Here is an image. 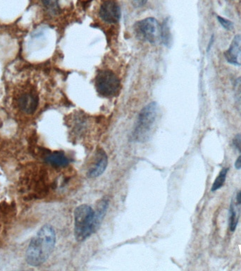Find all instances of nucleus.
I'll return each instance as SVG.
<instances>
[{"label": "nucleus", "instance_id": "1a4fd4ad", "mask_svg": "<svg viewBox=\"0 0 241 271\" xmlns=\"http://www.w3.org/2000/svg\"><path fill=\"white\" fill-rule=\"evenodd\" d=\"M39 103L38 95L33 93H24L18 99V108L26 114H33L36 111Z\"/></svg>", "mask_w": 241, "mask_h": 271}, {"label": "nucleus", "instance_id": "6e6552de", "mask_svg": "<svg viewBox=\"0 0 241 271\" xmlns=\"http://www.w3.org/2000/svg\"><path fill=\"white\" fill-rule=\"evenodd\" d=\"M228 63L236 66L241 65V35L234 37L232 44L224 53Z\"/></svg>", "mask_w": 241, "mask_h": 271}, {"label": "nucleus", "instance_id": "7ed1b4c3", "mask_svg": "<svg viewBox=\"0 0 241 271\" xmlns=\"http://www.w3.org/2000/svg\"><path fill=\"white\" fill-rule=\"evenodd\" d=\"M158 115L157 103L152 102L142 109L133 133V139L137 142L147 141L150 138Z\"/></svg>", "mask_w": 241, "mask_h": 271}, {"label": "nucleus", "instance_id": "aec40b11", "mask_svg": "<svg viewBox=\"0 0 241 271\" xmlns=\"http://www.w3.org/2000/svg\"><path fill=\"white\" fill-rule=\"evenodd\" d=\"M235 167L237 170H241V155L238 158L237 161H236Z\"/></svg>", "mask_w": 241, "mask_h": 271}, {"label": "nucleus", "instance_id": "ddd939ff", "mask_svg": "<svg viewBox=\"0 0 241 271\" xmlns=\"http://www.w3.org/2000/svg\"><path fill=\"white\" fill-rule=\"evenodd\" d=\"M43 6L51 14H57L59 11L58 0H41Z\"/></svg>", "mask_w": 241, "mask_h": 271}, {"label": "nucleus", "instance_id": "f257e3e1", "mask_svg": "<svg viewBox=\"0 0 241 271\" xmlns=\"http://www.w3.org/2000/svg\"><path fill=\"white\" fill-rule=\"evenodd\" d=\"M56 243V234L51 225H45L32 239L26 251V261L32 267L44 264L53 252Z\"/></svg>", "mask_w": 241, "mask_h": 271}, {"label": "nucleus", "instance_id": "2eb2a0df", "mask_svg": "<svg viewBox=\"0 0 241 271\" xmlns=\"http://www.w3.org/2000/svg\"><path fill=\"white\" fill-rule=\"evenodd\" d=\"M161 39L165 43V45H168L170 44L171 34L167 21H165L163 24L161 26Z\"/></svg>", "mask_w": 241, "mask_h": 271}, {"label": "nucleus", "instance_id": "423d86ee", "mask_svg": "<svg viewBox=\"0 0 241 271\" xmlns=\"http://www.w3.org/2000/svg\"><path fill=\"white\" fill-rule=\"evenodd\" d=\"M99 14L105 22L116 23L120 18V9L116 1L107 0L100 6Z\"/></svg>", "mask_w": 241, "mask_h": 271}, {"label": "nucleus", "instance_id": "f03ea898", "mask_svg": "<svg viewBox=\"0 0 241 271\" xmlns=\"http://www.w3.org/2000/svg\"><path fill=\"white\" fill-rule=\"evenodd\" d=\"M74 235L78 242H83L96 232L95 210L87 204L77 207L74 211Z\"/></svg>", "mask_w": 241, "mask_h": 271}, {"label": "nucleus", "instance_id": "a211bd4d", "mask_svg": "<svg viewBox=\"0 0 241 271\" xmlns=\"http://www.w3.org/2000/svg\"><path fill=\"white\" fill-rule=\"evenodd\" d=\"M234 146L241 153V135H236L233 140Z\"/></svg>", "mask_w": 241, "mask_h": 271}, {"label": "nucleus", "instance_id": "0eeeda50", "mask_svg": "<svg viewBox=\"0 0 241 271\" xmlns=\"http://www.w3.org/2000/svg\"><path fill=\"white\" fill-rule=\"evenodd\" d=\"M107 165H108V157L105 150H99L95 155V160L93 164L90 167L87 176L90 178H96L106 170Z\"/></svg>", "mask_w": 241, "mask_h": 271}, {"label": "nucleus", "instance_id": "412c9836", "mask_svg": "<svg viewBox=\"0 0 241 271\" xmlns=\"http://www.w3.org/2000/svg\"><path fill=\"white\" fill-rule=\"evenodd\" d=\"M237 202L239 204H241V191L237 196Z\"/></svg>", "mask_w": 241, "mask_h": 271}, {"label": "nucleus", "instance_id": "9d476101", "mask_svg": "<svg viewBox=\"0 0 241 271\" xmlns=\"http://www.w3.org/2000/svg\"><path fill=\"white\" fill-rule=\"evenodd\" d=\"M45 161L54 167H66L69 163V160L63 152H54L45 158Z\"/></svg>", "mask_w": 241, "mask_h": 271}, {"label": "nucleus", "instance_id": "f3484780", "mask_svg": "<svg viewBox=\"0 0 241 271\" xmlns=\"http://www.w3.org/2000/svg\"><path fill=\"white\" fill-rule=\"evenodd\" d=\"M217 19H218L219 23H220L225 29L231 31V30H232L233 28H234V23H233L232 21H229V20L227 19V18H224L222 17V16H217Z\"/></svg>", "mask_w": 241, "mask_h": 271}, {"label": "nucleus", "instance_id": "dca6fc26", "mask_svg": "<svg viewBox=\"0 0 241 271\" xmlns=\"http://www.w3.org/2000/svg\"><path fill=\"white\" fill-rule=\"evenodd\" d=\"M235 102L238 111L241 114V78H239L236 82Z\"/></svg>", "mask_w": 241, "mask_h": 271}, {"label": "nucleus", "instance_id": "9b49d317", "mask_svg": "<svg viewBox=\"0 0 241 271\" xmlns=\"http://www.w3.org/2000/svg\"><path fill=\"white\" fill-rule=\"evenodd\" d=\"M108 206V200L105 199L100 200L98 205H97L96 210H95V226H96L97 230H98L99 227L103 222Z\"/></svg>", "mask_w": 241, "mask_h": 271}, {"label": "nucleus", "instance_id": "39448f33", "mask_svg": "<svg viewBox=\"0 0 241 271\" xmlns=\"http://www.w3.org/2000/svg\"><path fill=\"white\" fill-rule=\"evenodd\" d=\"M97 90L105 97H112L117 94L120 86V81L115 73L110 70H104L98 73L96 78Z\"/></svg>", "mask_w": 241, "mask_h": 271}, {"label": "nucleus", "instance_id": "6ab92c4d", "mask_svg": "<svg viewBox=\"0 0 241 271\" xmlns=\"http://www.w3.org/2000/svg\"><path fill=\"white\" fill-rule=\"evenodd\" d=\"M147 2V0H133V4L136 7H142V6H145Z\"/></svg>", "mask_w": 241, "mask_h": 271}, {"label": "nucleus", "instance_id": "20e7f679", "mask_svg": "<svg viewBox=\"0 0 241 271\" xmlns=\"http://www.w3.org/2000/svg\"><path fill=\"white\" fill-rule=\"evenodd\" d=\"M135 31L140 41L155 43L161 38V25L155 18H147L136 22Z\"/></svg>", "mask_w": 241, "mask_h": 271}, {"label": "nucleus", "instance_id": "4468645a", "mask_svg": "<svg viewBox=\"0 0 241 271\" xmlns=\"http://www.w3.org/2000/svg\"><path fill=\"white\" fill-rule=\"evenodd\" d=\"M238 220L239 218L237 217V213L235 210V207L234 204L232 203L230 206V211H229V229L231 232H235L238 225Z\"/></svg>", "mask_w": 241, "mask_h": 271}, {"label": "nucleus", "instance_id": "f8f14e48", "mask_svg": "<svg viewBox=\"0 0 241 271\" xmlns=\"http://www.w3.org/2000/svg\"><path fill=\"white\" fill-rule=\"evenodd\" d=\"M228 171H229V168H223L221 170L218 177L216 178L213 185H212V189H211L212 192H216L223 187L226 178H227Z\"/></svg>", "mask_w": 241, "mask_h": 271}]
</instances>
